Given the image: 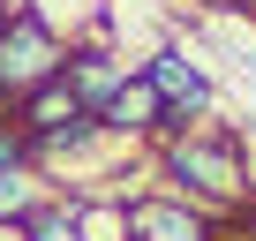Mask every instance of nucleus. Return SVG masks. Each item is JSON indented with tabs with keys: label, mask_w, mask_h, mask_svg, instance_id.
I'll return each instance as SVG.
<instances>
[{
	"label": "nucleus",
	"mask_w": 256,
	"mask_h": 241,
	"mask_svg": "<svg viewBox=\"0 0 256 241\" xmlns=\"http://www.w3.org/2000/svg\"><path fill=\"white\" fill-rule=\"evenodd\" d=\"M158 174L174 181L166 196H181V204H196V211H211V218H234V211L256 196L241 136H234V128H204V120L158 136Z\"/></svg>",
	"instance_id": "f257e3e1"
},
{
	"label": "nucleus",
	"mask_w": 256,
	"mask_h": 241,
	"mask_svg": "<svg viewBox=\"0 0 256 241\" xmlns=\"http://www.w3.org/2000/svg\"><path fill=\"white\" fill-rule=\"evenodd\" d=\"M60 60H68V38L38 8H8L0 0V113H16L38 83H53Z\"/></svg>",
	"instance_id": "f03ea898"
},
{
	"label": "nucleus",
	"mask_w": 256,
	"mask_h": 241,
	"mask_svg": "<svg viewBox=\"0 0 256 241\" xmlns=\"http://www.w3.org/2000/svg\"><path fill=\"white\" fill-rule=\"evenodd\" d=\"M136 68H144V83L166 98V136H174V128H196V120H211L218 90H211L204 60H188L181 46H158V53H144Z\"/></svg>",
	"instance_id": "7ed1b4c3"
},
{
	"label": "nucleus",
	"mask_w": 256,
	"mask_h": 241,
	"mask_svg": "<svg viewBox=\"0 0 256 241\" xmlns=\"http://www.w3.org/2000/svg\"><path fill=\"white\" fill-rule=\"evenodd\" d=\"M120 211H128V241H218V218L211 211H196V204H181V196H120Z\"/></svg>",
	"instance_id": "20e7f679"
},
{
	"label": "nucleus",
	"mask_w": 256,
	"mask_h": 241,
	"mask_svg": "<svg viewBox=\"0 0 256 241\" xmlns=\"http://www.w3.org/2000/svg\"><path fill=\"white\" fill-rule=\"evenodd\" d=\"M90 120H98L113 144H158V136H166V98H158V90L144 83V68H136V76H128Z\"/></svg>",
	"instance_id": "39448f33"
},
{
	"label": "nucleus",
	"mask_w": 256,
	"mask_h": 241,
	"mask_svg": "<svg viewBox=\"0 0 256 241\" xmlns=\"http://www.w3.org/2000/svg\"><path fill=\"white\" fill-rule=\"evenodd\" d=\"M60 76H68V90H76V98H83V106L98 113V106H106V98H113V90L128 83V76H136V60H128V53H120L113 38H83V46H68Z\"/></svg>",
	"instance_id": "423d86ee"
},
{
	"label": "nucleus",
	"mask_w": 256,
	"mask_h": 241,
	"mask_svg": "<svg viewBox=\"0 0 256 241\" xmlns=\"http://www.w3.org/2000/svg\"><path fill=\"white\" fill-rule=\"evenodd\" d=\"M46 204V174L38 166H0V226H23Z\"/></svg>",
	"instance_id": "0eeeda50"
},
{
	"label": "nucleus",
	"mask_w": 256,
	"mask_h": 241,
	"mask_svg": "<svg viewBox=\"0 0 256 241\" xmlns=\"http://www.w3.org/2000/svg\"><path fill=\"white\" fill-rule=\"evenodd\" d=\"M16 234H23V241H83V226H76V196H46Z\"/></svg>",
	"instance_id": "6e6552de"
},
{
	"label": "nucleus",
	"mask_w": 256,
	"mask_h": 241,
	"mask_svg": "<svg viewBox=\"0 0 256 241\" xmlns=\"http://www.w3.org/2000/svg\"><path fill=\"white\" fill-rule=\"evenodd\" d=\"M0 166H30V136L16 128L8 113H0Z\"/></svg>",
	"instance_id": "1a4fd4ad"
},
{
	"label": "nucleus",
	"mask_w": 256,
	"mask_h": 241,
	"mask_svg": "<svg viewBox=\"0 0 256 241\" xmlns=\"http://www.w3.org/2000/svg\"><path fill=\"white\" fill-rule=\"evenodd\" d=\"M241 8H248V16H256V0H241Z\"/></svg>",
	"instance_id": "9d476101"
}]
</instances>
